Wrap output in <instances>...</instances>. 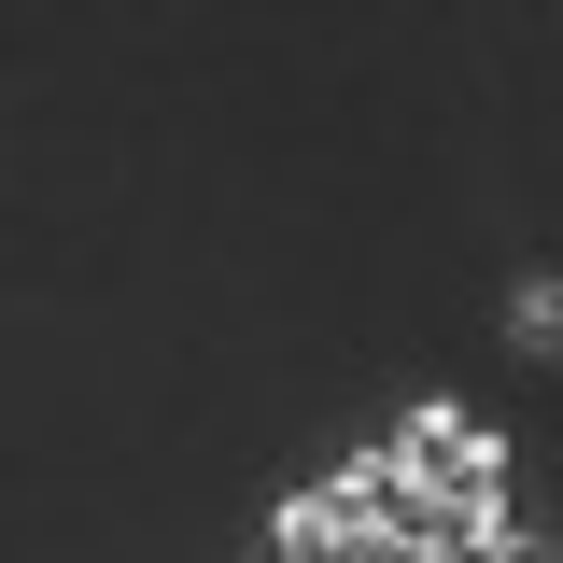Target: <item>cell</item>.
<instances>
[{"mask_svg":"<svg viewBox=\"0 0 563 563\" xmlns=\"http://www.w3.org/2000/svg\"><path fill=\"white\" fill-rule=\"evenodd\" d=\"M380 465H395L409 493H437V507H451V493H507V437H493L479 409H451V395H422V409L380 437Z\"/></svg>","mask_w":563,"mask_h":563,"instance_id":"obj_1","label":"cell"},{"mask_svg":"<svg viewBox=\"0 0 563 563\" xmlns=\"http://www.w3.org/2000/svg\"><path fill=\"white\" fill-rule=\"evenodd\" d=\"M507 324H521V352H563V282L536 268V282H521V296H507Z\"/></svg>","mask_w":563,"mask_h":563,"instance_id":"obj_2","label":"cell"}]
</instances>
